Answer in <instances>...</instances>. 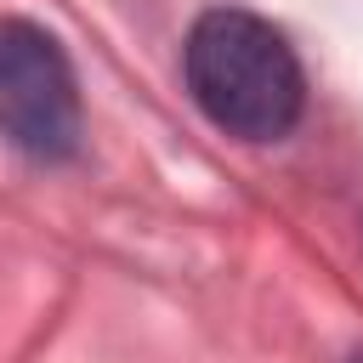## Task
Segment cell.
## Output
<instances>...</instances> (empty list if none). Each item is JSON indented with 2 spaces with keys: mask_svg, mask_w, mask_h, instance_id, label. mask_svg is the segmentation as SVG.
<instances>
[{
  "mask_svg": "<svg viewBox=\"0 0 363 363\" xmlns=\"http://www.w3.org/2000/svg\"><path fill=\"white\" fill-rule=\"evenodd\" d=\"M182 74L204 119L238 142H278L306 108V74L295 45L244 6H210L193 17Z\"/></svg>",
  "mask_w": 363,
  "mask_h": 363,
  "instance_id": "1",
  "label": "cell"
},
{
  "mask_svg": "<svg viewBox=\"0 0 363 363\" xmlns=\"http://www.w3.org/2000/svg\"><path fill=\"white\" fill-rule=\"evenodd\" d=\"M79 79L57 34L28 17H0V130L28 159H74L79 147Z\"/></svg>",
  "mask_w": 363,
  "mask_h": 363,
  "instance_id": "2",
  "label": "cell"
}]
</instances>
